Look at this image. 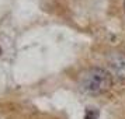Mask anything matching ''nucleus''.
<instances>
[{
  "instance_id": "1",
  "label": "nucleus",
  "mask_w": 125,
  "mask_h": 119,
  "mask_svg": "<svg viewBox=\"0 0 125 119\" xmlns=\"http://www.w3.org/2000/svg\"><path fill=\"white\" fill-rule=\"evenodd\" d=\"M111 83L110 72L101 67H93L82 76L80 88L86 94H101L111 87Z\"/></svg>"
},
{
  "instance_id": "2",
  "label": "nucleus",
  "mask_w": 125,
  "mask_h": 119,
  "mask_svg": "<svg viewBox=\"0 0 125 119\" xmlns=\"http://www.w3.org/2000/svg\"><path fill=\"white\" fill-rule=\"evenodd\" d=\"M108 67L114 76L125 80V55H113L108 60Z\"/></svg>"
}]
</instances>
